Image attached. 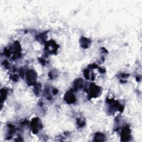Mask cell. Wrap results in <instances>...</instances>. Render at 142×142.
<instances>
[{"label": "cell", "mask_w": 142, "mask_h": 142, "mask_svg": "<svg viewBox=\"0 0 142 142\" xmlns=\"http://www.w3.org/2000/svg\"><path fill=\"white\" fill-rule=\"evenodd\" d=\"M26 78H27L28 83L30 82V84H32L36 79V73L33 70H28L26 73Z\"/></svg>", "instance_id": "6da1fadb"}, {"label": "cell", "mask_w": 142, "mask_h": 142, "mask_svg": "<svg viewBox=\"0 0 142 142\" xmlns=\"http://www.w3.org/2000/svg\"><path fill=\"white\" fill-rule=\"evenodd\" d=\"M64 98L66 102H68V103H73V102L76 101L75 97L73 94L72 92H68L67 93H66Z\"/></svg>", "instance_id": "7a4b0ae2"}, {"label": "cell", "mask_w": 142, "mask_h": 142, "mask_svg": "<svg viewBox=\"0 0 142 142\" xmlns=\"http://www.w3.org/2000/svg\"><path fill=\"white\" fill-rule=\"evenodd\" d=\"M130 133L129 132V128L124 129V130L122 133V138H124V141L129 140L130 137Z\"/></svg>", "instance_id": "3957f363"}, {"label": "cell", "mask_w": 142, "mask_h": 142, "mask_svg": "<svg viewBox=\"0 0 142 142\" xmlns=\"http://www.w3.org/2000/svg\"><path fill=\"white\" fill-rule=\"evenodd\" d=\"M94 138L96 139L95 140L96 141H103L105 137L104 135L102 134V133H97L95 135Z\"/></svg>", "instance_id": "277c9868"}, {"label": "cell", "mask_w": 142, "mask_h": 142, "mask_svg": "<svg viewBox=\"0 0 142 142\" xmlns=\"http://www.w3.org/2000/svg\"><path fill=\"white\" fill-rule=\"evenodd\" d=\"M89 39H86V38H82L81 39V44L82 46L83 45V47L84 48H87L88 47V44H90L89 43V41H88Z\"/></svg>", "instance_id": "5b68a950"}]
</instances>
